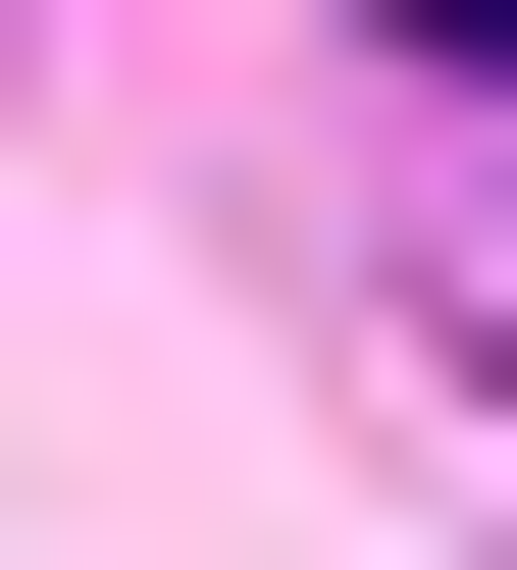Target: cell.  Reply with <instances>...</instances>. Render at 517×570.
I'll return each mask as SVG.
<instances>
[{
    "label": "cell",
    "instance_id": "obj_1",
    "mask_svg": "<svg viewBox=\"0 0 517 570\" xmlns=\"http://www.w3.org/2000/svg\"><path fill=\"white\" fill-rule=\"evenodd\" d=\"M362 52H414V105H517V0H362Z\"/></svg>",
    "mask_w": 517,
    "mask_h": 570
}]
</instances>
